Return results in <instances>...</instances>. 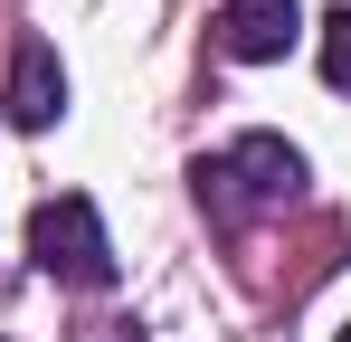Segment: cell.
Instances as JSON below:
<instances>
[{
  "label": "cell",
  "instance_id": "6da1fadb",
  "mask_svg": "<svg viewBox=\"0 0 351 342\" xmlns=\"http://www.w3.org/2000/svg\"><path fill=\"white\" fill-rule=\"evenodd\" d=\"M29 257H38V276H58V285H114V238H105L86 190H58V200L29 209Z\"/></svg>",
  "mask_w": 351,
  "mask_h": 342
},
{
  "label": "cell",
  "instance_id": "7a4b0ae2",
  "mask_svg": "<svg viewBox=\"0 0 351 342\" xmlns=\"http://www.w3.org/2000/svg\"><path fill=\"white\" fill-rule=\"evenodd\" d=\"M199 181V200L219 209V219H247V200H294L304 190V152H294L285 133H237L219 162L190 171Z\"/></svg>",
  "mask_w": 351,
  "mask_h": 342
},
{
  "label": "cell",
  "instance_id": "3957f363",
  "mask_svg": "<svg viewBox=\"0 0 351 342\" xmlns=\"http://www.w3.org/2000/svg\"><path fill=\"white\" fill-rule=\"evenodd\" d=\"M294 38H304L294 0H228L219 10V57H237V67H276Z\"/></svg>",
  "mask_w": 351,
  "mask_h": 342
},
{
  "label": "cell",
  "instance_id": "277c9868",
  "mask_svg": "<svg viewBox=\"0 0 351 342\" xmlns=\"http://www.w3.org/2000/svg\"><path fill=\"white\" fill-rule=\"evenodd\" d=\"M0 114L19 124V133H48L66 114V67L48 38H19V57H10V95H0Z\"/></svg>",
  "mask_w": 351,
  "mask_h": 342
},
{
  "label": "cell",
  "instance_id": "5b68a950",
  "mask_svg": "<svg viewBox=\"0 0 351 342\" xmlns=\"http://www.w3.org/2000/svg\"><path fill=\"white\" fill-rule=\"evenodd\" d=\"M323 86H332V95H351V0L323 19Z\"/></svg>",
  "mask_w": 351,
  "mask_h": 342
},
{
  "label": "cell",
  "instance_id": "8992f818",
  "mask_svg": "<svg viewBox=\"0 0 351 342\" xmlns=\"http://www.w3.org/2000/svg\"><path fill=\"white\" fill-rule=\"evenodd\" d=\"M332 342H351V323H342V333H332Z\"/></svg>",
  "mask_w": 351,
  "mask_h": 342
}]
</instances>
